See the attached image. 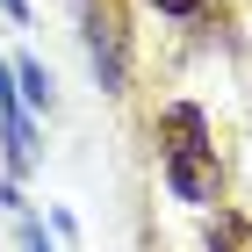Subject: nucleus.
I'll return each instance as SVG.
<instances>
[{
  "instance_id": "nucleus-6",
  "label": "nucleus",
  "mask_w": 252,
  "mask_h": 252,
  "mask_svg": "<svg viewBox=\"0 0 252 252\" xmlns=\"http://www.w3.org/2000/svg\"><path fill=\"white\" fill-rule=\"evenodd\" d=\"M15 223H22V252H58V245H51V231H43V223H36L29 209H22Z\"/></svg>"
},
{
  "instance_id": "nucleus-8",
  "label": "nucleus",
  "mask_w": 252,
  "mask_h": 252,
  "mask_svg": "<svg viewBox=\"0 0 252 252\" xmlns=\"http://www.w3.org/2000/svg\"><path fill=\"white\" fill-rule=\"evenodd\" d=\"M0 15H7V22H29V0H0Z\"/></svg>"
},
{
  "instance_id": "nucleus-4",
  "label": "nucleus",
  "mask_w": 252,
  "mask_h": 252,
  "mask_svg": "<svg viewBox=\"0 0 252 252\" xmlns=\"http://www.w3.org/2000/svg\"><path fill=\"white\" fill-rule=\"evenodd\" d=\"M202 238H209V252H252V216L245 209H216Z\"/></svg>"
},
{
  "instance_id": "nucleus-9",
  "label": "nucleus",
  "mask_w": 252,
  "mask_h": 252,
  "mask_svg": "<svg viewBox=\"0 0 252 252\" xmlns=\"http://www.w3.org/2000/svg\"><path fill=\"white\" fill-rule=\"evenodd\" d=\"M0 101H15V65H0Z\"/></svg>"
},
{
  "instance_id": "nucleus-10",
  "label": "nucleus",
  "mask_w": 252,
  "mask_h": 252,
  "mask_svg": "<svg viewBox=\"0 0 252 252\" xmlns=\"http://www.w3.org/2000/svg\"><path fill=\"white\" fill-rule=\"evenodd\" d=\"M79 7H94V0H79Z\"/></svg>"
},
{
  "instance_id": "nucleus-3",
  "label": "nucleus",
  "mask_w": 252,
  "mask_h": 252,
  "mask_svg": "<svg viewBox=\"0 0 252 252\" xmlns=\"http://www.w3.org/2000/svg\"><path fill=\"white\" fill-rule=\"evenodd\" d=\"M0 144H7V166H15V173H29V166H36V123H29L22 94L0 101Z\"/></svg>"
},
{
  "instance_id": "nucleus-5",
  "label": "nucleus",
  "mask_w": 252,
  "mask_h": 252,
  "mask_svg": "<svg viewBox=\"0 0 252 252\" xmlns=\"http://www.w3.org/2000/svg\"><path fill=\"white\" fill-rule=\"evenodd\" d=\"M15 94H22V108H51V72L36 58H15Z\"/></svg>"
},
{
  "instance_id": "nucleus-2",
  "label": "nucleus",
  "mask_w": 252,
  "mask_h": 252,
  "mask_svg": "<svg viewBox=\"0 0 252 252\" xmlns=\"http://www.w3.org/2000/svg\"><path fill=\"white\" fill-rule=\"evenodd\" d=\"M87 15V51H94V72L108 94H123V79H130V58H123V22L108 15V0H94V7H79Z\"/></svg>"
},
{
  "instance_id": "nucleus-7",
  "label": "nucleus",
  "mask_w": 252,
  "mask_h": 252,
  "mask_svg": "<svg viewBox=\"0 0 252 252\" xmlns=\"http://www.w3.org/2000/svg\"><path fill=\"white\" fill-rule=\"evenodd\" d=\"M158 15H202V7H209V0H152Z\"/></svg>"
},
{
  "instance_id": "nucleus-1",
  "label": "nucleus",
  "mask_w": 252,
  "mask_h": 252,
  "mask_svg": "<svg viewBox=\"0 0 252 252\" xmlns=\"http://www.w3.org/2000/svg\"><path fill=\"white\" fill-rule=\"evenodd\" d=\"M158 158H166L173 202L209 209L216 194H223V166H216V144H209V116H202L194 101H166V108H158Z\"/></svg>"
}]
</instances>
